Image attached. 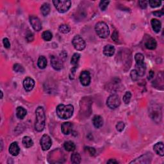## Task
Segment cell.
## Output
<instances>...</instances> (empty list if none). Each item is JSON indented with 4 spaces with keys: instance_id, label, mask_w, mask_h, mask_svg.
Masks as SVG:
<instances>
[{
    "instance_id": "52a82bcc",
    "label": "cell",
    "mask_w": 164,
    "mask_h": 164,
    "mask_svg": "<svg viewBox=\"0 0 164 164\" xmlns=\"http://www.w3.org/2000/svg\"><path fill=\"white\" fill-rule=\"evenodd\" d=\"M41 146L43 151H47L50 149L52 145V141L50 137L48 135H43L41 139Z\"/></svg>"
},
{
    "instance_id": "d6986e66",
    "label": "cell",
    "mask_w": 164,
    "mask_h": 164,
    "mask_svg": "<svg viewBox=\"0 0 164 164\" xmlns=\"http://www.w3.org/2000/svg\"><path fill=\"white\" fill-rule=\"evenodd\" d=\"M92 123L96 128H100L103 125V119L100 116L96 115L92 119Z\"/></svg>"
},
{
    "instance_id": "6da1fadb",
    "label": "cell",
    "mask_w": 164,
    "mask_h": 164,
    "mask_svg": "<svg viewBox=\"0 0 164 164\" xmlns=\"http://www.w3.org/2000/svg\"><path fill=\"white\" fill-rule=\"evenodd\" d=\"M56 111L59 118L62 119H68L73 115L74 107L71 105H64L63 104H60L57 106Z\"/></svg>"
},
{
    "instance_id": "30bf717a",
    "label": "cell",
    "mask_w": 164,
    "mask_h": 164,
    "mask_svg": "<svg viewBox=\"0 0 164 164\" xmlns=\"http://www.w3.org/2000/svg\"><path fill=\"white\" fill-rule=\"evenodd\" d=\"M30 23L34 30L39 32L42 29V24L40 19L37 17L32 15L30 17Z\"/></svg>"
},
{
    "instance_id": "484cf974",
    "label": "cell",
    "mask_w": 164,
    "mask_h": 164,
    "mask_svg": "<svg viewBox=\"0 0 164 164\" xmlns=\"http://www.w3.org/2000/svg\"><path fill=\"white\" fill-rule=\"evenodd\" d=\"M80 58V54L77 53H74L71 58V64L74 67H76L78 64Z\"/></svg>"
},
{
    "instance_id": "e575fe53",
    "label": "cell",
    "mask_w": 164,
    "mask_h": 164,
    "mask_svg": "<svg viewBox=\"0 0 164 164\" xmlns=\"http://www.w3.org/2000/svg\"><path fill=\"white\" fill-rule=\"evenodd\" d=\"M130 76H131V78L133 81H137L138 80V78H139V75H138L136 70H132L131 72H130Z\"/></svg>"
},
{
    "instance_id": "5b68a950",
    "label": "cell",
    "mask_w": 164,
    "mask_h": 164,
    "mask_svg": "<svg viewBox=\"0 0 164 164\" xmlns=\"http://www.w3.org/2000/svg\"><path fill=\"white\" fill-rule=\"evenodd\" d=\"M106 105L111 109H116L119 107V105H121V100L119 96L116 94L110 95L106 101Z\"/></svg>"
},
{
    "instance_id": "4fadbf2b",
    "label": "cell",
    "mask_w": 164,
    "mask_h": 164,
    "mask_svg": "<svg viewBox=\"0 0 164 164\" xmlns=\"http://www.w3.org/2000/svg\"><path fill=\"white\" fill-rule=\"evenodd\" d=\"M157 41L154 38L149 37V38L145 41V46L146 47V48L151 49V50H153L156 48H157Z\"/></svg>"
},
{
    "instance_id": "836d02e7",
    "label": "cell",
    "mask_w": 164,
    "mask_h": 164,
    "mask_svg": "<svg viewBox=\"0 0 164 164\" xmlns=\"http://www.w3.org/2000/svg\"><path fill=\"white\" fill-rule=\"evenodd\" d=\"M14 70L15 72H23L25 71V69L21 65L19 64H15L14 66Z\"/></svg>"
},
{
    "instance_id": "2e32d148",
    "label": "cell",
    "mask_w": 164,
    "mask_h": 164,
    "mask_svg": "<svg viewBox=\"0 0 164 164\" xmlns=\"http://www.w3.org/2000/svg\"><path fill=\"white\" fill-rule=\"evenodd\" d=\"M151 24L152 26L153 30L156 33H159L161 30V28H162V23L159 20L157 19H153L151 21Z\"/></svg>"
},
{
    "instance_id": "9c48e42d",
    "label": "cell",
    "mask_w": 164,
    "mask_h": 164,
    "mask_svg": "<svg viewBox=\"0 0 164 164\" xmlns=\"http://www.w3.org/2000/svg\"><path fill=\"white\" fill-rule=\"evenodd\" d=\"M91 77L90 72L87 71H82L80 76V81L83 86H88L90 84Z\"/></svg>"
},
{
    "instance_id": "74e56055",
    "label": "cell",
    "mask_w": 164,
    "mask_h": 164,
    "mask_svg": "<svg viewBox=\"0 0 164 164\" xmlns=\"http://www.w3.org/2000/svg\"><path fill=\"white\" fill-rule=\"evenodd\" d=\"M26 38H27V40L28 41V42H32L33 40V34L32 32H28L27 34V36H26Z\"/></svg>"
},
{
    "instance_id": "7bdbcfd3",
    "label": "cell",
    "mask_w": 164,
    "mask_h": 164,
    "mask_svg": "<svg viewBox=\"0 0 164 164\" xmlns=\"http://www.w3.org/2000/svg\"><path fill=\"white\" fill-rule=\"evenodd\" d=\"M153 14H154L155 16H157V17H161L163 15V12L162 11H156L153 12Z\"/></svg>"
},
{
    "instance_id": "7c38bea8",
    "label": "cell",
    "mask_w": 164,
    "mask_h": 164,
    "mask_svg": "<svg viewBox=\"0 0 164 164\" xmlns=\"http://www.w3.org/2000/svg\"><path fill=\"white\" fill-rule=\"evenodd\" d=\"M72 127H73V125L70 122H66L62 124L61 129L62 132L63 133L64 135H69L71 133Z\"/></svg>"
},
{
    "instance_id": "f35d334b",
    "label": "cell",
    "mask_w": 164,
    "mask_h": 164,
    "mask_svg": "<svg viewBox=\"0 0 164 164\" xmlns=\"http://www.w3.org/2000/svg\"><path fill=\"white\" fill-rule=\"evenodd\" d=\"M147 3H148V1H139V4L140 5V7H141L142 9H146L147 7Z\"/></svg>"
},
{
    "instance_id": "f546056e",
    "label": "cell",
    "mask_w": 164,
    "mask_h": 164,
    "mask_svg": "<svg viewBox=\"0 0 164 164\" xmlns=\"http://www.w3.org/2000/svg\"><path fill=\"white\" fill-rule=\"evenodd\" d=\"M70 30H71V28L67 25H62L59 27V31L61 33H67L70 32Z\"/></svg>"
},
{
    "instance_id": "e0dca14e",
    "label": "cell",
    "mask_w": 164,
    "mask_h": 164,
    "mask_svg": "<svg viewBox=\"0 0 164 164\" xmlns=\"http://www.w3.org/2000/svg\"><path fill=\"white\" fill-rule=\"evenodd\" d=\"M151 158H150L147 155H144L137 158L135 160L132 161L131 163H148L151 162Z\"/></svg>"
},
{
    "instance_id": "3957f363",
    "label": "cell",
    "mask_w": 164,
    "mask_h": 164,
    "mask_svg": "<svg viewBox=\"0 0 164 164\" xmlns=\"http://www.w3.org/2000/svg\"><path fill=\"white\" fill-rule=\"evenodd\" d=\"M95 30L97 35L100 38L106 39L110 34V30L108 25L105 22H99L96 25Z\"/></svg>"
},
{
    "instance_id": "ac0fdd59",
    "label": "cell",
    "mask_w": 164,
    "mask_h": 164,
    "mask_svg": "<svg viewBox=\"0 0 164 164\" xmlns=\"http://www.w3.org/2000/svg\"><path fill=\"white\" fill-rule=\"evenodd\" d=\"M153 149L157 155L163 157L164 155V146L162 142H158L153 146Z\"/></svg>"
},
{
    "instance_id": "bcb514c9",
    "label": "cell",
    "mask_w": 164,
    "mask_h": 164,
    "mask_svg": "<svg viewBox=\"0 0 164 164\" xmlns=\"http://www.w3.org/2000/svg\"><path fill=\"white\" fill-rule=\"evenodd\" d=\"M1 98H3V92H2V91H1Z\"/></svg>"
},
{
    "instance_id": "ba28073f",
    "label": "cell",
    "mask_w": 164,
    "mask_h": 164,
    "mask_svg": "<svg viewBox=\"0 0 164 164\" xmlns=\"http://www.w3.org/2000/svg\"><path fill=\"white\" fill-rule=\"evenodd\" d=\"M51 64L53 68L56 70V71L61 70L64 66L63 62H62V60L54 55L51 56Z\"/></svg>"
},
{
    "instance_id": "83f0119b",
    "label": "cell",
    "mask_w": 164,
    "mask_h": 164,
    "mask_svg": "<svg viewBox=\"0 0 164 164\" xmlns=\"http://www.w3.org/2000/svg\"><path fill=\"white\" fill-rule=\"evenodd\" d=\"M42 37L45 41H50L53 38V34L50 31H45L42 34Z\"/></svg>"
},
{
    "instance_id": "5bb4252c",
    "label": "cell",
    "mask_w": 164,
    "mask_h": 164,
    "mask_svg": "<svg viewBox=\"0 0 164 164\" xmlns=\"http://www.w3.org/2000/svg\"><path fill=\"white\" fill-rule=\"evenodd\" d=\"M20 149L19 145H18L17 142H12L11 144H10L9 147V153L11 154L12 156H17L18 154L19 153Z\"/></svg>"
},
{
    "instance_id": "277c9868",
    "label": "cell",
    "mask_w": 164,
    "mask_h": 164,
    "mask_svg": "<svg viewBox=\"0 0 164 164\" xmlns=\"http://www.w3.org/2000/svg\"><path fill=\"white\" fill-rule=\"evenodd\" d=\"M53 5L60 13H64L69 10L71 5V2L68 0H54Z\"/></svg>"
},
{
    "instance_id": "ffe728a7",
    "label": "cell",
    "mask_w": 164,
    "mask_h": 164,
    "mask_svg": "<svg viewBox=\"0 0 164 164\" xmlns=\"http://www.w3.org/2000/svg\"><path fill=\"white\" fill-rule=\"evenodd\" d=\"M135 70H136L139 76H143L145 74L146 66L144 63L141 64H137L135 66Z\"/></svg>"
},
{
    "instance_id": "9a60e30c",
    "label": "cell",
    "mask_w": 164,
    "mask_h": 164,
    "mask_svg": "<svg viewBox=\"0 0 164 164\" xmlns=\"http://www.w3.org/2000/svg\"><path fill=\"white\" fill-rule=\"evenodd\" d=\"M115 48L110 44H108L104 47L103 49V53L106 56H112L115 53Z\"/></svg>"
},
{
    "instance_id": "4dcf8cb0",
    "label": "cell",
    "mask_w": 164,
    "mask_h": 164,
    "mask_svg": "<svg viewBox=\"0 0 164 164\" xmlns=\"http://www.w3.org/2000/svg\"><path fill=\"white\" fill-rule=\"evenodd\" d=\"M148 3L149 4L150 7L151 8H157V7H159L160 6L161 4H162V1L152 0V1H148Z\"/></svg>"
},
{
    "instance_id": "f6af8a7d",
    "label": "cell",
    "mask_w": 164,
    "mask_h": 164,
    "mask_svg": "<svg viewBox=\"0 0 164 164\" xmlns=\"http://www.w3.org/2000/svg\"><path fill=\"white\" fill-rule=\"evenodd\" d=\"M107 163H118L119 162H118V161H116L115 159H110L108 161Z\"/></svg>"
},
{
    "instance_id": "4316f807",
    "label": "cell",
    "mask_w": 164,
    "mask_h": 164,
    "mask_svg": "<svg viewBox=\"0 0 164 164\" xmlns=\"http://www.w3.org/2000/svg\"><path fill=\"white\" fill-rule=\"evenodd\" d=\"M71 162L72 163H80L81 162V157L79 153H72L71 157Z\"/></svg>"
},
{
    "instance_id": "8d00e7d4",
    "label": "cell",
    "mask_w": 164,
    "mask_h": 164,
    "mask_svg": "<svg viewBox=\"0 0 164 164\" xmlns=\"http://www.w3.org/2000/svg\"><path fill=\"white\" fill-rule=\"evenodd\" d=\"M85 149L89 153V154L91 156H94L95 155L96 153V150L94 147H85Z\"/></svg>"
},
{
    "instance_id": "603a6c76",
    "label": "cell",
    "mask_w": 164,
    "mask_h": 164,
    "mask_svg": "<svg viewBox=\"0 0 164 164\" xmlns=\"http://www.w3.org/2000/svg\"><path fill=\"white\" fill-rule=\"evenodd\" d=\"M47 64H48V62H47V59L46 57L44 56H41L38 59V67L42 69H45L47 66Z\"/></svg>"
},
{
    "instance_id": "b9f144b4",
    "label": "cell",
    "mask_w": 164,
    "mask_h": 164,
    "mask_svg": "<svg viewBox=\"0 0 164 164\" xmlns=\"http://www.w3.org/2000/svg\"><path fill=\"white\" fill-rule=\"evenodd\" d=\"M76 67H74L73 68L71 69V72H70V78L73 80L74 79V74H75V71H76Z\"/></svg>"
},
{
    "instance_id": "8fae6325",
    "label": "cell",
    "mask_w": 164,
    "mask_h": 164,
    "mask_svg": "<svg viewBox=\"0 0 164 164\" xmlns=\"http://www.w3.org/2000/svg\"><path fill=\"white\" fill-rule=\"evenodd\" d=\"M35 86V81L30 77H27L23 81V87L25 89L29 92L32 90Z\"/></svg>"
},
{
    "instance_id": "ee69618b",
    "label": "cell",
    "mask_w": 164,
    "mask_h": 164,
    "mask_svg": "<svg viewBox=\"0 0 164 164\" xmlns=\"http://www.w3.org/2000/svg\"><path fill=\"white\" fill-rule=\"evenodd\" d=\"M153 76H154V72H153L152 71H151L149 72V76H148V79L151 80L152 79Z\"/></svg>"
},
{
    "instance_id": "8992f818",
    "label": "cell",
    "mask_w": 164,
    "mask_h": 164,
    "mask_svg": "<svg viewBox=\"0 0 164 164\" xmlns=\"http://www.w3.org/2000/svg\"><path fill=\"white\" fill-rule=\"evenodd\" d=\"M72 44L74 48L78 51H82L85 48L86 44L84 39L80 35L74 36L72 39Z\"/></svg>"
},
{
    "instance_id": "1f68e13d",
    "label": "cell",
    "mask_w": 164,
    "mask_h": 164,
    "mask_svg": "<svg viewBox=\"0 0 164 164\" xmlns=\"http://www.w3.org/2000/svg\"><path fill=\"white\" fill-rule=\"evenodd\" d=\"M131 98V94L130 92H126L123 96V101L125 104H128Z\"/></svg>"
},
{
    "instance_id": "d6a6232c",
    "label": "cell",
    "mask_w": 164,
    "mask_h": 164,
    "mask_svg": "<svg viewBox=\"0 0 164 164\" xmlns=\"http://www.w3.org/2000/svg\"><path fill=\"white\" fill-rule=\"evenodd\" d=\"M110 3L109 1H101L100 3V8L102 11H105L108 7V4Z\"/></svg>"
},
{
    "instance_id": "7a4b0ae2",
    "label": "cell",
    "mask_w": 164,
    "mask_h": 164,
    "mask_svg": "<svg viewBox=\"0 0 164 164\" xmlns=\"http://www.w3.org/2000/svg\"><path fill=\"white\" fill-rule=\"evenodd\" d=\"M36 115V121L35 124V129L37 131L41 132L43 131V129L45 127L46 123V116L44 113V110L43 107L42 106H39L36 109L35 111Z\"/></svg>"
},
{
    "instance_id": "f1b7e54d",
    "label": "cell",
    "mask_w": 164,
    "mask_h": 164,
    "mask_svg": "<svg viewBox=\"0 0 164 164\" xmlns=\"http://www.w3.org/2000/svg\"><path fill=\"white\" fill-rule=\"evenodd\" d=\"M135 60L137 64H141L144 63V56L142 53H137L135 55Z\"/></svg>"
},
{
    "instance_id": "60d3db41",
    "label": "cell",
    "mask_w": 164,
    "mask_h": 164,
    "mask_svg": "<svg viewBox=\"0 0 164 164\" xmlns=\"http://www.w3.org/2000/svg\"><path fill=\"white\" fill-rule=\"evenodd\" d=\"M3 44H4L5 48H6L7 49H9L10 47V41H9V39H8L7 38H5L4 39H3Z\"/></svg>"
},
{
    "instance_id": "7402d4cb",
    "label": "cell",
    "mask_w": 164,
    "mask_h": 164,
    "mask_svg": "<svg viewBox=\"0 0 164 164\" xmlns=\"http://www.w3.org/2000/svg\"><path fill=\"white\" fill-rule=\"evenodd\" d=\"M64 149H66L67 151H74L76 149V145H75L74 143L72 142V141H67L64 142Z\"/></svg>"
},
{
    "instance_id": "d590c367",
    "label": "cell",
    "mask_w": 164,
    "mask_h": 164,
    "mask_svg": "<svg viewBox=\"0 0 164 164\" xmlns=\"http://www.w3.org/2000/svg\"><path fill=\"white\" fill-rule=\"evenodd\" d=\"M124 126H125V125H124V123H123V122L120 121V122H119L118 124H117L116 129L118 131L121 132V131H123V129H124Z\"/></svg>"
},
{
    "instance_id": "44dd1931",
    "label": "cell",
    "mask_w": 164,
    "mask_h": 164,
    "mask_svg": "<svg viewBox=\"0 0 164 164\" xmlns=\"http://www.w3.org/2000/svg\"><path fill=\"white\" fill-rule=\"evenodd\" d=\"M27 110L25 108L21 106H19L16 109V116L18 119H23L25 117L27 116Z\"/></svg>"
},
{
    "instance_id": "ab89813d",
    "label": "cell",
    "mask_w": 164,
    "mask_h": 164,
    "mask_svg": "<svg viewBox=\"0 0 164 164\" xmlns=\"http://www.w3.org/2000/svg\"><path fill=\"white\" fill-rule=\"evenodd\" d=\"M112 39L116 42H117L119 40V33L116 30L114 32L112 35Z\"/></svg>"
},
{
    "instance_id": "d4e9b609",
    "label": "cell",
    "mask_w": 164,
    "mask_h": 164,
    "mask_svg": "<svg viewBox=\"0 0 164 164\" xmlns=\"http://www.w3.org/2000/svg\"><path fill=\"white\" fill-rule=\"evenodd\" d=\"M41 12L44 16H46L50 12V6L48 3H44L41 7Z\"/></svg>"
},
{
    "instance_id": "cb8c5ba5",
    "label": "cell",
    "mask_w": 164,
    "mask_h": 164,
    "mask_svg": "<svg viewBox=\"0 0 164 164\" xmlns=\"http://www.w3.org/2000/svg\"><path fill=\"white\" fill-rule=\"evenodd\" d=\"M23 144L25 147L30 148L33 145V142L30 137L26 136L23 137Z\"/></svg>"
}]
</instances>
